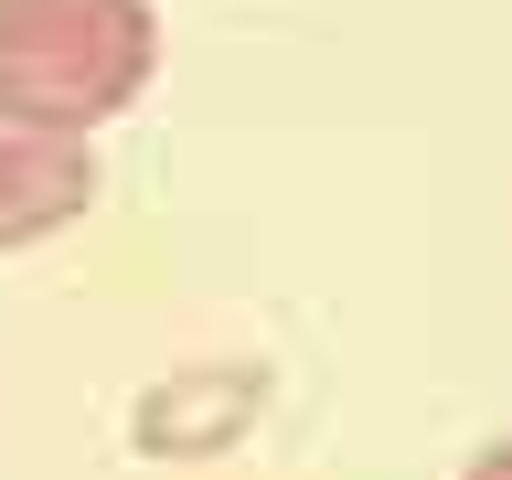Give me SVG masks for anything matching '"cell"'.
<instances>
[{
  "label": "cell",
  "instance_id": "cell-3",
  "mask_svg": "<svg viewBox=\"0 0 512 480\" xmlns=\"http://www.w3.org/2000/svg\"><path fill=\"white\" fill-rule=\"evenodd\" d=\"M267 395V374H192V384H171V395H150L139 406V438H150V459H203V448H224L235 438V416Z\"/></svg>",
  "mask_w": 512,
  "mask_h": 480
},
{
  "label": "cell",
  "instance_id": "cell-4",
  "mask_svg": "<svg viewBox=\"0 0 512 480\" xmlns=\"http://www.w3.org/2000/svg\"><path fill=\"white\" fill-rule=\"evenodd\" d=\"M459 480H512V438H491V448H470V470Z\"/></svg>",
  "mask_w": 512,
  "mask_h": 480
},
{
  "label": "cell",
  "instance_id": "cell-1",
  "mask_svg": "<svg viewBox=\"0 0 512 480\" xmlns=\"http://www.w3.org/2000/svg\"><path fill=\"white\" fill-rule=\"evenodd\" d=\"M160 75L150 0H0V128L75 139L118 128Z\"/></svg>",
  "mask_w": 512,
  "mask_h": 480
},
{
  "label": "cell",
  "instance_id": "cell-2",
  "mask_svg": "<svg viewBox=\"0 0 512 480\" xmlns=\"http://www.w3.org/2000/svg\"><path fill=\"white\" fill-rule=\"evenodd\" d=\"M86 203H96V150L0 128V246H43V235H64Z\"/></svg>",
  "mask_w": 512,
  "mask_h": 480
}]
</instances>
